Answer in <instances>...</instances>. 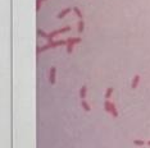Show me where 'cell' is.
Wrapping results in <instances>:
<instances>
[{"instance_id":"obj_1","label":"cell","mask_w":150,"mask_h":148,"mask_svg":"<svg viewBox=\"0 0 150 148\" xmlns=\"http://www.w3.org/2000/svg\"><path fill=\"white\" fill-rule=\"evenodd\" d=\"M104 109H105V111H107L108 114H112L114 117H118L119 112H118L117 107H115V105H114L113 102H110L109 100H107L105 103H104Z\"/></svg>"},{"instance_id":"obj_2","label":"cell","mask_w":150,"mask_h":148,"mask_svg":"<svg viewBox=\"0 0 150 148\" xmlns=\"http://www.w3.org/2000/svg\"><path fill=\"white\" fill-rule=\"evenodd\" d=\"M67 41H51V42H49L46 43L45 46L42 47H37V54H40V53H42V51L45 50H48V49H54V47H57V46H62V45H66Z\"/></svg>"},{"instance_id":"obj_3","label":"cell","mask_w":150,"mask_h":148,"mask_svg":"<svg viewBox=\"0 0 150 148\" xmlns=\"http://www.w3.org/2000/svg\"><path fill=\"white\" fill-rule=\"evenodd\" d=\"M68 31H71V27H64V28H62V29H57V31L50 32V33L48 35V40H49V42L54 41V37H55V36L60 35V33H64V32H68Z\"/></svg>"},{"instance_id":"obj_4","label":"cell","mask_w":150,"mask_h":148,"mask_svg":"<svg viewBox=\"0 0 150 148\" xmlns=\"http://www.w3.org/2000/svg\"><path fill=\"white\" fill-rule=\"evenodd\" d=\"M55 73H57L55 66H51V68H50V72H49V80H50L51 84L55 83Z\"/></svg>"},{"instance_id":"obj_5","label":"cell","mask_w":150,"mask_h":148,"mask_svg":"<svg viewBox=\"0 0 150 148\" xmlns=\"http://www.w3.org/2000/svg\"><path fill=\"white\" fill-rule=\"evenodd\" d=\"M80 42H81L80 37H72V38L67 40V46H74L76 43H80Z\"/></svg>"},{"instance_id":"obj_6","label":"cell","mask_w":150,"mask_h":148,"mask_svg":"<svg viewBox=\"0 0 150 148\" xmlns=\"http://www.w3.org/2000/svg\"><path fill=\"white\" fill-rule=\"evenodd\" d=\"M140 79H141V77L138 75V74H136V75L133 77V79H132V83H131V87H132V88H136V87H137V84L140 83Z\"/></svg>"},{"instance_id":"obj_7","label":"cell","mask_w":150,"mask_h":148,"mask_svg":"<svg viewBox=\"0 0 150 148\" xmlns=\"http://www.w3.org/2000/svg\"><path fill=\"white\" fill-rule=\"evenodd\" d=\"M71 10H73V9H69V8H67V9H64V10H63L62 13H59L58 16H57V17L59 18V19H62V18H64V17L67 16V14H68V13L71 12Z\"/></svg>"},{"instance_id":"obj_8","label":"cell","mask_w":150,"mask_h":148,"mask_svg":"<svg viewBox=\"0 0 150 148\" xmlns=\"http://www.w3.org/2000/svg\"><path fill=\"white\" fill-rule=\"evenodd\" d=\"M86 92H87V87H86V86H82V87H81V90H80V97H81L82 100L85 98Z\"/></svg>"},{"instance_id":"obj_9","label":"cell","mask_w":150,"mask_h":148,"mask_svg":"<svg viewBox=\"0 0 150 148\" xmlns=\"http://www.w3.org/2000/svg\"><path fill=\"white\" fill-rule=\"evenodd\" d=\"M81 105H82V107H84V110L86 112H90V111H91V107H90V105L87 103V101H82Z\"/></svg>"},{"instance_id":"obj_10","label":"cell","mask_w":150,"mask_h":148,"mask_svg":"<svg viewBox=\"0 0 150 148\" xmlns=\"http://www.w3.org/2000/svg\"><path fill=\"white\" fill-rule=\"evenodd\" d=\"M78 32H84L85 31V22L82 21V19H80V22H78V29H77Z\"/></svg>"},{"instance_id":"obj_11","label":"cell","mask_w":150,"mask_h":148,"mask_svg":"<svg viewBox=\"0 0 150 148\" xmlns=\"http://www.w3.org/2000/svg\"><path fill=\"white\" fill-rule=\"evenodd\" d=\"M113 91H114L113 88H108V90H107V92H105V98H107V100L110 98V96L113 95Z\"/></svg>"},{"instance_id":"obj_12","label":"cell","mask_w":150,"mask_h":148,"mask_svg":"<svg viewBox=\"0 0 150 148\" xmlns=\"http://www.w3.org/2000/svg\"><path fill=\"white\" fill-rule=\"evenodd\" d=\"M133 144H135V146H138V147H142L145 144V142H144V140H140V139H135Z\"/></svg>"},{"instance_id":"obj_13","label":"cell","mask_w":150,"mask_h":148,"mask_svg":"<svg viewBox=\"0 0 150 148\" xmlns=\"http://www.w3.org/2000/svg\"><path fill=\"white\" fill-rule=\"evenodd\" d=\"M73 10H74V13H76L77 16H78V18H80V19H82V13H81L80 8H77V6H74V8H73Z\"/></svg>"},{"instance_id":"obj_14","label":"cell","mask_w":150,"mask_h":148,"mask_svg":"<svg viewBox=\"0 0 150 148\" xmlns=\"http://www.w3.org/2000/svg\"><path fill=\"white\" fill-rule=\"evenodd\" d=\"M42 1H45V0H37V1H36V10H37V12L41 9V3H42Z\"/></svg>"},{"instance_id":"obj_15","label":"cell","mask_w":150,"mask_h":148,"mask_svg":"<svg viewBox=\"0 0 150 148\" xmlns=\"http://www.w3.org/2000/svg\"><path fill=\"white\" fill-rule=\"evenodd\" d=\"M37 33H39V35H40L41 37H46V38H48V35L42 31V29H40V28H39V29H37Z\"/></svg>"},{"instance_id":"obj_16","label":"cell","mask_w":150,"mask_h":148,"mask_svg":"<svg viewBox=\"0 0 150 148\" xmlns=\"http://www.w3.org/2000/svg\"><path fill=\"white\" fill-rule=\"evenodd\" d=\"M148 146H150V140H149V142H148Z\"/></svg>"}]
</instances>
